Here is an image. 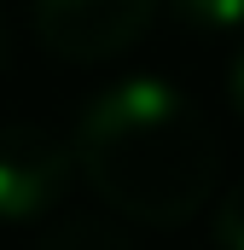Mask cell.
Returning <instances> with one entry per match:
<instances>
[{"label":"cell","mask_w":244,"mask_h":250,"mask_svg":"<svg viewBox=\"0 0 244 250\" xmlns=\"http://www.w3.org/2000/svg\"><path fill=\"white\" fill-rule=\"evenodd\" d=\"M76 175L122 221L181 227L221 181V140L209 117L163 76H122L99 87L70 134Z\"/></svg>","instance_id":"cell-1"},{"label":"cell","mask_w":244,"mask_h":250,"mask_svg":"<svg viewBox=\"0 0 244 250\" xmlns=\"http://www.w3.org/2000/svg\"><path fill=\"white\" fill-rule=\"evenodd\" d=\"M76 181L70 140L41 123H0V227H41Z\"/></svg>","instance_id":"cell-2"},{"label":"cell","mask_w":244,"mask_h":250,"mask_svg":"<svg viewBox=\"0 0 244 250\" xmlns=\"http://www.w3.org/2000/svg\"><path fill=\"white\" fill-rule=\"evenodd\" d=\"M29 18L53 59L105 64L151 29L157 0H29Z\"/></svg>","instance_id":"cell-3"},{"label":"cell","mask_w":244,"mask_h":250,"mask_svg":"<svg viewBox=\"0 0 244 250\" xmlns=\"http://www.w3.org/2000/svg\"><path fill=\"white\" fill-rule=\"evenodd\" d=\"M35 250H140L122 227H105V221H64L53 233H41Z\"/></svg>","instance_id":"cell-4"},{"label":"cell","mask_w":244,"mask_h":250,"mask_svg":"<svg viewBox=\"0 0 244 250\" xmlns=\"http://www.w3.org/2000/svg\"><path fill=\"white\" fill-rule=\"evenodd\" d=\"M169 6L198 35H244V0H169Z\"/></svg>","instance_id":"cell-5"},{"label":"cell","mask_w":244,"mask_h":250,"mask_svg":"<svg viewBox=\"0 0 244 250\" xmlns=\"http://www.w3.org/2000/svg\"><path fill=\"white\" fill-rule=\"evenodd\" d=\"M209 239H215V250H244V181L221 192L215 221H209Z\"/></svg>","instance_id":"cell-6"},{"label":"cell","mask_w":244,"mask_h":250,"mask_svg":"<svg viewBox=\"0 0 244 250\" xmlns=\"http://www.w3.org/2000/svg\"><path fill=\"white\" fill-rule=\"evenodd\" d=\"M227 99H233V111H239V123H244V47L227 64Z\"/></svg>","instance_id":"cell-7"},{"label":"cell","mask_w":244,"mask_h":250,"mask_svg":"<svg viewBox=\"0 0 244 250\" xmlns=\"http://www.w3.org/2000/svg\"><path fill=\"white\" fill-rule=\"evenodd\" d=\"M6 59H12V29H6V18H0V70H6Z\"/></svg>","instance_id":"cell-8"}]
</instances>
